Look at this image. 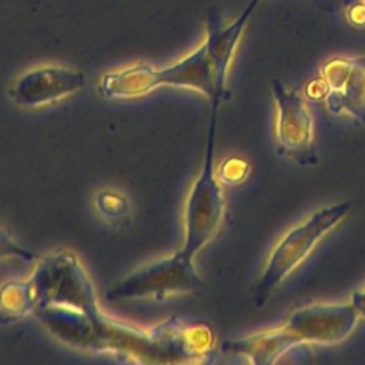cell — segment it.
<instances>
[{
    "mask_svg": "<svg viewBox=\"0 0 365 365\" xmlns=\"http://www.w3.org/2000/svg\"><path fill=\"white\" fill-rule=\"evenodd\" d=\"M164 86L192 90L205 96L211 104H220L212 66L204 41L191 53L165 67L135 63L104 73L98 80V93L106 100H128L145 96Z\"/></svg>",
    "mask_w": 365,
    "mask_h": 365,
    "instance_id": "cell-1",
    "label": "cell"
},
{
    "mask_svg": "<svg viewBox=\"0 0 365 365\" xmlns=\"http://www.w3.org/2000/svg\"><path fill=\"white\" fill-rule=\"evenodd\" d=\"M352 208L351 201L325 205L289 228L269 252L254 289V305L262 307L282 281L312 252L317 244L339 225Z\"/></svg>",
    "mask_w": 365,
    "mask_h": 365,
    "instance_id": "cell-2",
    "label": "cell"
},
{
    "mask_svg": "<svg viewBox=\"0 0 365 365\" xmlns=\"http://www.w3.org/2000/svg\"><path fill=\"white\" fill-rule=\"evenodd\" d=\"M217 110L218 104H211L202 165L191 182L182 210V242L178 251L192 259L217 234L225 215V197L214 163Z\"/></svg>",
    "mask_w": 365,
    "mask_h": 365,
    "instance_id": "cell-3",
    "label": "cell"
},
{
    "mask_svg": "<svg viewBox=\"0 0 365 365\" xmlns=\"http://www.w3.org/2000/svg\"><path fill=\"white\" fill-rule=\"evenodd\" d=\"M29 278L33 282L38 308L61 305L80 309L91 317H98L103 312L93 281L71 250L58 248L37 258Z\"/></svg>",
    "mask_w": 365,
    "mask_h": 365,
    "instance_id": "cell-4",
    "label": "cell"
},
{
    "mask_svg": "<svg viewBox=\"0 0 365 365\" xmlns=\"http://www.w3.org/2000/svg\"><path fill=\"white\" fill-rule=\"evenodd\" d=\"M202 287L204 281L194 259L175 251L133 269L107 291V298L110 301H163L171 295L198 292Z\"/></svg>",
    "mask_w": 365,
    "mask_h": 365,
    "instance_id": "cell-5",
    "label": "cell"
},
{
    "mask_svg": "<svg viewBox=\"0 0 365 365\" xmlns=\"http://www.w3.org/2000/svg\"><path fill=\"white\" fill-rule=\"evenodd\" d=\"M277 108L275 151L298 165L312 167L319 163L315 145L314 118L305 98L295 90L287 88L279 80L271 81Z\"/></svg>",
    "mask_w": 365,
    "mask_h": 365,
    "instance_id": "cell-6",
    "label": "cell"
},
{
    "mask_svg": "<svg viewBox=\"0 0 365 365\" xmlns=\"http://www.w3.org/2000/svg\"><path fill=\"white\" fill-rule=\"evenodd\" d=\"M86 86L83 71L61 64H43L19 74L9 87V97L19 107L40 108L74 96Z\"/></svg>",
    "mask_w": 365,
    "mask_h": 365,
    "instance_id": "cell-7",
    "label": "cell"
},
{
    "mask_svg": "<svg viewBox=\"0 0 365 365\" xmlns=\"http://www.w3.org/2000/svg\"><path fill=\"white\" fill-rule=\"evenodd\" d=\"M361 318L354 304H312L292 311L284 325L302 344L334 345L345 341Z\"/></svg>",
    "mask_w": 365,
    "mask_h": 365,
    "instance_id": "cell-8",
    "label": "cell"
},
{
    "mask_svg": "<svg viewBox=\"0 0 365 365\" xmlns=\"http://www.w3.org/2000/svg\"><path fill=\"white\" fill-rule=\"evenodd\" d=\"M148 331L160 349L163 364L201 362L215 354V332L205 321L187 322L173 315Z\"/></svg>",
    "mask_w": 365,
    "mask_h": 365,
    "instance_id": "cell-9",
    "label": "cell"
},
{
    "mask_svg": "<svg viewBox=\"0 0 365 365\" xmlns=\"http://www.w3.org/2000/svg\"><path fill=\"white\" fill-rule=\"evenodd\" d=\"M321 77L328 86L327 110L365 124V54L327 60L321 66Z\"/></svg>",
    "mask_w": 365,
    "mask_h": 365,
    "instance_id": "cell-10",
    "label": "cell"
},
{
    "mask_svg": "<svg viewBox=\"0 0 365 365\" xmlns=\"http://www.w3.org/2000/svg\"><path fill=\"white\" fill-rule=\"evenodd\" d=\"M254 13L252 9L245 6L238 17H235L230 23H222L220 14L215 10H210L207 14L205 21V37L204 44L207 48V54L210 57L214 80H215V90H217V100L220 104L230 97L228 90V73L235 56L237 47L245 30V26Z\"/></svg>",
    "mask_w": 365,
    "mask_h": 365,
    "instance_id": "cell-11",
    "label": "cell"
},
{
    "mask_svg": "<svg viewBox=\"0 0 365 365\" xmlns=\"http://www.w3.org/2000/svg\"><path fill=\"white\" fill-rule=\"evenodd\" d=\"M94 354H110L120 361L163 364L160 349L148 329L125 324L104 312L97 319Z\"/></svg>",
    "mask_w": 365,
    "mask_h": 365,
    "instance_id": "cell-12",
    "label": "cell"
},
{
    "mask_svg": "<svg viewBox=\"0 0 365 365\" xmlns=\"http://www.w3.org/2000/svg\"><path fill=\"white\" fill-rule=\"evenodd\" d=\"M302 342L284 324L247 336L224 341L220 351L224 355L241 358L254 365H271Z\"/></svg>",
    "mask_w": 365,
    "mask_h": 365,
    "instance_id": "cell-13",
    "label": "cell"
},
{
    "mask_svg": "<svg viewBox=\"0 0 365 365\" xmlns=\"http://www.w3.org/2000/svg\"><path fill=\"white\" fill-rule=\"evenodd\" d=\"M36 315L44 328L64 345L94 354L100 315L91 317L80 309L61 305L41 307L36 311Z\"/></svg>",
    "mask_w": 365,
    "mask_h": 365,
    "instance_id": "cell-14",
    "label": "cell"
},
{
    "mask_svg": "<svg viewBox=\"0 0 365 365\" xmlns=\"http://www.w3.org/2000/svg\"><path fill=\"white\" fill-rule=\"evenodd\" d=\"M38 309L37 295L30 278L9 279L0 284V319L13 322Z\"/></svg>",
    "mask_w": 365,
    "mask_h": 365,
    "instance_id": "cell-15",
    "label": "cell"
},
{
    "mask_svg": "<svg viewBox=\"0 0 365 365\" xmlns=\"http://www.w3.org/2000/svg\"><path fill=\"white\" fill-rule=\"evenodd\" d=\"M97 212L107 221H120L128 212V202L125 197L113 190H103L94 200Z\"/></svg>",
    "mask_w": 365,
    "mask_h": 365,
    "instance_id": "cell-16",
    "label": "cell"
},
{
    "mask_svg": "<svg viewBox=\"0 0 365 365\" xmlns=\"http://www.w3.org/2000/svg\"><path fill=\"white\" fill-rule=\"evenodd\" d=\"M251 171V164L237 155H231L224 158L215 168V174L221 184L225 185H235L242 182Z\"/></svg>",
    "mask_w": 365,
    "mask_h": 365,
    "instance_id": "cell-17",
    "label": "cell"
},
{
    "mask_svg": "<svg viewBox=\"0 0 365 365\" xmlns=\"http://www.w3.org/2000/svg\"><path fill=\"white\" fill-rule=\"evenodd\" d=\"M9 259L33 262L37 259V255L33 251L21 247L7 231L0 228V262Z\"/></svg>",
    "mask_w": 365,
    "mask_h": 365,
    "instance_id": "cell-18",
    "label": "cell"
},
{
    "mask_svg": "<svg viewBox=\"0 0 365 365\" xmlns=\"http://www.w3.org/2000/svg\"><path fill=\"white\" fill-rule=\"evenodd\" d=\"M345 19L354 29H365V1H354L345 9Z\"/></svg>",
    "mask_w": 365,
    "mask_h": 365,
    "instance_id": "cell-19",
    "label": "cell"
},
{
    "mask_svg": "<svg viewBox=\"0 0 365 365\" xmlns=\"http://www.w3.org/2000/svg\"><path fill=\"white\" fill-rule=\"evenodd\" d=\"M304 91L309 100H325V97L328 94V86H327L325 80L319 76V77L308 81Z\"/></svg>",
    "mask_w": 365,
    "mask_h": 365,
    "instance_id": "cell-20",
    "label": "cell"
},
{
    "mask_svg": "<svg viewBox=\"0 0 365 365\" xmlns=\"http://www.w3.org/2000/svg\"><path fill=\"white\" fill-rule=\"evenodd\" d=\"M351 302L358 309L361 318H365V287L361 289H356L351 295Z\"/></svg>",
    "mask_w": 365,
    "mask_h": 365,
    "instance_id": "cell-21",
    "label": "cell"
},
{
    "mask_svg": "<svg viewBox=\"0 0 365 365\" xmlns=\"http://www.w3.org/2000/svg\"><path fill=\"white\" fill-rule=\"evenodd\" d=\"M261 1H262V0H250V1L247 3V6H248L250 9H252V10H255L257 6H258Z\"/></svg>",
    "mask_w": 365,
    "mask_h": 365,
    "instance_id": "cell-22",
    "label": "cell"
}]
</instances>
